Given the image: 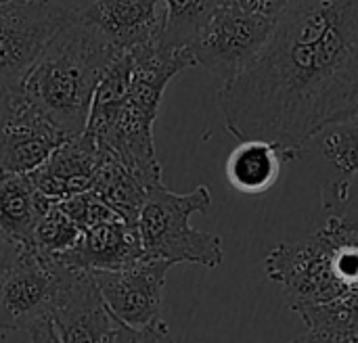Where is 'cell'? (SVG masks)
I'll return each mask as SVG.
<instances>
[{"label": "cell", "mask_w": 358, "mask_h": 343, "mask_svg": "<svg viewBox=\"0 0 358 343\" xmlns=\"http://www.w3.org/2000/svg\"><path fill=\"white\" fill-rule=\"evenodd\" d=\"M358 78V0H292L258 57L216 92L237 140L298 147L346 105Z\"/></svg>", "instance_id": "6da1fadb"}, {"label": "cell", "mask_w": 358, "mask_h": 343, "mask_svg": "<svg viewBox=\"0 0 358 343\" xmlns=\"http://www.w3.org/2000/svg\"><path fill=\"white\" fill-rule=\"evenodd\" d=\"M117 50L80 10L50 38L31 67L23 94L67 136L86 130L90 105Z\"/></svg>", "instance_id": "7a4b0ae2"}, {"label": "cell", "mask_w": 358, "mask_h": 343, "mask_svg": "<svg viewBox=\"0 0 358 343\" xmlns=\"http://www.w3.org/2000/svg\"><path fill=\"white\" fill-rule=\"evenodd\" d=\"M210 207L212 193L203 184L185 195L172 193L164 182L155 184L138 218L145 260L218 268L224 260L220 237L191 226V216L206 214Z\"/></svg>", "instance_id": "3957f363"}, {"label": "cell", "mask_w": 358, "mask_h": 343, "mask_svg": "<svg viewBox=\"0 0 358 343\" xmlns=\"http://www.w3.org/2000/svg\"><path fill=\"white\" fill-rule=\"evenodd\" d=\"M340 239L342 233L327 220L302 241L281 243L268 251L264 260L266 275L281 285L287 306L294 312L334 302L350 289L336 270Z\"/></svg>", "instance_id": "277c9868"}, {"label": "cell", "mask_w": 358, "mask_h": 343, "mask_svg": "<svg viewBox=\"0 0 358 343\" xmlns=\"http://www.w3.org/2000/svg\"><path fill=\"white\" fill-rule=\"evenodd\" d=\"M275 25L277 19L248 13L227 0H216L189 46L195 65L229 82L258 57Z\"/></svg>", "instance_id": "5b68a950"}, {"label": "cell", "mask_w": 358, "mask_h": 343, "mask_svg": "<svg viewBox=\"0 0 358 343\" xmlns=\"http://www.w3.org/2000/svg\"><path fill=\"white\" fill-rule=\"evenodd\" d=\"M73 13L52 0L0 10V96L23 92V84L42 50Z\"/></svg>", "instance_id": "8992f818"}, {"label": "cell", "mask_w": 358, "mask_h": 343, "mask_svg": "<svg viewBox=\"0 0 358 343\" xmlns=\"http://www.w3.org/2000/svg\"><path fill=\"white\" fill-rule=\"evenodd\" d=\"M67 272L69 266L48 262L31 249H21L0 281V329L29 331L38 321L52 316Z\"/></svg>", "instance_id": "52a82bcc"}, {"label": "cell", "mask_w": 358, "mask_h": 343, "mask_svg": "<svg viewBox=\"0 0 358 343\" xmlns=\"http://www.w3.org/2000/svg\"><path fill=\"white\" fill-rule=\"evenodd\" d=\"M65 138L23 92L0 96V176L29 174Z\"/></svg>", "instance_id": "ba28073f"}, {"label": "cell", "mask_w": 358, "mask_h": 343, "mask_svg": "<svg viewBox=\"0 0 358 343\" xmlns=\"http://www.w3.org/2000/svg\"><path fill=\"white\" fill-rule=\"evenodd\" d=\"M170 266L162 260H141L120 270H94L92 279L113 319L141 329L162 321L164 285Z\"/></svg>", "instance_id": "9c48e42d"}, {"label": "cell", "mask_w": 358, "mask_h": 343, "mask_svg": "<svg viewBox=\"0 0 358 343\" xmlns=\"http://www.w3.org/2000/svg\"><path fill=\"white\" fill-rule=\"evenodd\" d=\"M52 321L63 343H115L117 321L88 270L69 268Z\"/></svg>", "instance_id": "30bf717a"}, {"label": "cell", "mask_w": 358, "mask_h": 343, "mask_svg": "<svg viewBox=\"0 0 358 343\" xmlns=\"http://www.w3.org/2000/svg\"><path fill=\"white\" fill-rule=\"evenodd\" d=\"M296 159L331 168L334 174L321 184L323 210L334 212L342 207L350 197L352 178L358 174V117L319 128L298 147Z\"/></svg>", "instance_id": "8fae6325"}, {"label": "cell", "mask_w": 358, "mask_h": 343, "mask_svg": "<svg viewBox=\"0 0 358 343\" xmlns=\"http://www.w3.org/2000/svg\"><path fill=\"white\" fill-rule=\"evenodd\" d=\"M103 159L105 153L101 151L96 138L84 130L57 145L50 155L29 172V178L42 195L59 203L88 191Z\"/></svg>", "instance_id": "7c38bea8"}, {"label": "cell", "mask_w": 358, "mask_h": 343, "mask_svg": "<svg viewBox=\"0 0 358 343\" xmlns=\"http://www.w3.org/2000/svg\"><path fill=\"white\" fill-rule=\"evenodd\" d=\"M80 15L124 52L162 40L166 27L164 0H94Z\"/></svg>", "instance_id": "4fadbf2b"}, {"label": "cell", "mask_w": 358, "mask_h": 343, "mask_svg": "<svg viewBox=\"0 0 358 343\" xmlns=\"http://www.w3.org/2000/svg\"><path fill=\"white\" fill-rule=\"evenodd\" d=\"M145 260L138 224L122 218L101 222L82 233L78 245L57 264L80 270H120Z\"/></svg>", "instance_id": "5bb4252c"}, {"label": "cell", "mask_w": 358, "mask_h": 343, "mask_svg": "<svg viewBox=\"0 0 358 343\" xmlns=\"http://www.w3.org/2000/svg\"><path fill=\"white\" fill-rule=\"evenodd\" d=\"M31 182L29 174H2L0 176V237L19 245L31 247L34 231L42 214L52 205Z\"/></svg>", "instance_id": "9a60e30c"}, {"label": "cell", "mask_w": 358, "mask_h": 343, "mask_svg": "<svg viewBox=\"0 0 358 343\" xmlns=\"http://www.w3.org/2000/svg\"><path fill=\"white\" fill-rule=\"evenodd\" d=\"M285 161V153L266 140H241L227 161V178L241 193H264L277 182Z\"/></svg>", "instance_id": "2e32d148"}, {"label": "cell", "mask_w": 358, "mask_h": 343, "mask_svg": "<svg viewBox=\"0 0 358 343\" xmlns=\"http://www.w3.org/2000/svg\"><path fill=\"white\" fill-rule=\"evenodd\" d=\"M90 191L99 195L120 218L130 224H138L143 205L151 189L145 187L141 178L124 163L105 153V159L92 180Z\"/></svg>", "instance_id": "e0dca14e"}, {"label": "cell", "mask_w": 358, "mask_h": 343, "mask_svg": "<svg viewBox=\"0 0 358 343\" xmlns=\"http://www.w3.org/2000/svg\"><path fill=\"white\" fill-rule=\"evenodd\" d=\"M308 331L338 343H358V285L342 298L298 310Z\"/></svg>", "instance_id": "ac0fdd59"}, {"label": "cell", "mask_w": 358, "mask_h": 343, "mask_svg": "<svg viewBox=\"0 0 358 343\" xmlns=\"http://www.w3.org/2000/svg\"><path fill=\"white\" fill-rule=\"evenodd\" d=\"M80 237V226L61 210L59 203H52L38 220L29 249L48 262H59L78 245Z\"/></svg>", "instance_id": "d6986e66"}, {"label": "cell", "mask_w": 358, "mask_h": 343, "mask_svg": "<svg viewBox=\"0 0 358 343\" xmlns=\"http://www.w3.org/2000/svg\"><path fill=\"white\" fill-rule=\"evenodd\" d=\"M166 2V27L162 44L170 48H187L197 36L199 27L208 19L216 0H164Z\"/></svg>", "instance_id": "ffe728a7"}, {"label": "cell", "mask_w": 358, "mask_h": 343, "mask_svg": "<svg viewBox=\"0 0 358 343\" xmlns=\"http://www.w3.org/2000/svg\"><path fill=\"white\" fill-rule=\"evenodd\" d=\"M61 210L80 226V231H88L101 222H109V220H117L120 216L99 197L94 195L90 189L84 193H78L73 197H67L63 201H59ZM124 220V218H122Z\"/></svg>", "instance_id": "44dd1931"}, {"label": "cell", "mask_w": 358, "mask_h": 343, "mask_svg": "<svg viewBox=\"0 0 358 343\" xmlns=\"http://www.w3.org/2000/svg\"><path fill=\"white\" fill-rule=\"evenodd\" d=\"M117 321V319H115ZM168 337V325L164 321L149 325V327H128L117 321L115 327V343H162Z\"/></svg>", "instance_id": "7402d4cb"}, {"label": "cell", "mask_w": 358, "mask_h": 343, "mask_svg": "<svg viewBox=\"0 0 358 343\" xmlns=\"http://www.w3.org/2000/svg\"><path fill=\"white\" fill-rule=\"evenodd\" d=\"M248 13H254V15H262V17H268V19H279L281 13L287 8V4L292 0H227Z\"/></svg>", "instance_id": "603a6c76"}, {"label": "cell", "mask_w": 358, "mask_h": 343, "mask_svg": "<svg viewBox=\"0 0 358 343\" xmlns=\"http://www.w3.org/2000/svg\"><path fill=\"white\" fill-rule=\"evenodd\" d=\"M29 343H63L52 316L38 321L36 325L29 327Z\"/></svg>", "instance_id": "cb8c5ba5"}, {"label": "cell", "mask_w": 358, "mask_h": 343, "mask_svg": "<svg viewBox=\"0 0 358 343\" xmlns=\"http://www.w3.org/2000/svg\"><path fill=\"white\" fill-rule=\"evenodd\" d=\"M21 254V247L2 239L0 237V281L4 279V275L8 272V268L13 266V262L17 260V256Z\"/></svg>", "instance_id": "d4e9b609"}, {"label": "cell", "mask_w": 358, "mask_h": 343, "mask_svg": "<svg viewBox=\"0 0 358 343\" xmlns=\"http://www.w3.org/2000/svg\"><path fill=\"white\" fill-rule=\"evenodd\" d=\"M352 117H358V78L357 82H355V88H352L350 96H348V101H346V105L342 107V111L331 122H342V119H352Z\"/></svg>", "instance_id": "484cf974"}, {"label": "cell", "mask_w": 358, "mask_h": 343, "mask_svg": "<svg viewBox=\"0 0 358 343\" xmlns=\"http://www.w3.org/2000/svg\"><path fill=\"white\" fill-rule=\"evenodd\" d=\"M331 218H334V222H336L342 231H346V233L358 237V210H352V212H348V214H344V216H331Z\"/></svg>", "instance_id": "4316f807"}, {"label": "cell", "mask_w": 358, "mask_h": 343, "mask_svg": "<svg viewBox=\"0 0 358 343\" xmlns=\"http://www.w3.org/2000/svg\"><path fill=\"white\" fill-rule=\"evenodd\" d=\"M292 343H338V342L327 340V337H321V335H315V333H308V335H304V337H300V340H296V342H292Z\"/></svg>", "instance_id": "83f0119b"}, {"label": "cell", "mask_w": 358, "mask_h": 343, "mask_svg": "<svg viewBox=\"0 0 358 343\" xmlns=\"http://www.w3.org/2000/svg\"><path fill=\"white\" fill-rule=\"evenodd\" d=\"M27 2H36V0H0V10L13 8V6H21V4H27Z\"/></svg>", "instance_id": "f1b7e54d"}, {"label": "cell", "mask_w": 358, "mask_h": 343, "mask_svg": "<svg viewBox=\"0 0 358 343\" xmlns=\"http://www.w3.org/2000/svg\"><path fill=\"white\" fill-rule=\"evenodd\" d=\"M168 343H174V342H172V340H170V337H168Z\"/></svg>", "instance_id": "f546056e"}]
</instances>
